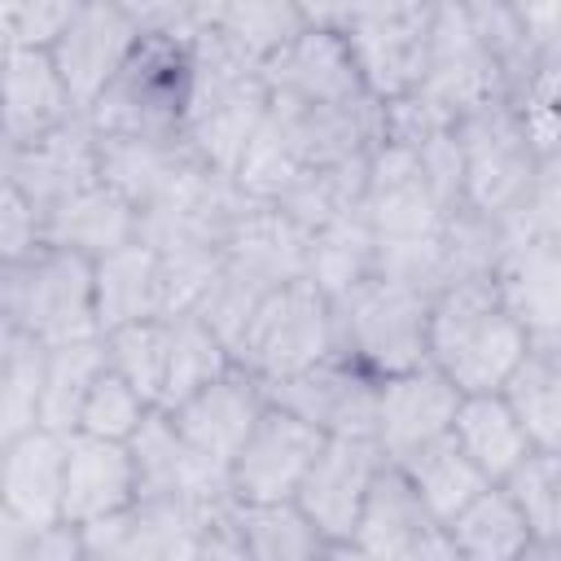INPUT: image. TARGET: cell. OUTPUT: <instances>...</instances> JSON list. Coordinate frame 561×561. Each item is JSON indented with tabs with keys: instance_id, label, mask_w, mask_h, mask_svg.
Instances as JSON below:
<instances>
[{
	"instance_id": "1",
	"label": "cell",
	"mask_w": 561,
	"mask_h": 561,
	"mask_svg": "<svg viewBox=\"0 0 561 561\" xmlns=\"http://www.w3.org/2000/svg\"><path fill=\"white\" fill-rule=\"evenodd\" d=\"M530 337L500 307L491 276L443 285L430 298L425 364L460 394H495L526 355Z\"/></svg>"
},
{
	"instance_id": "2",
	"label": "cell",
	"mask_w": 561,
	"mask_h": 561,
	"mask_svg": "<svg viewBox=\"0 0 561 561\" xmlns=\"http://www.w3.org/2000/svg\"><path fill=\"white\" fill-rule=\"evenodd\" d=\"M188 110H184V145L193 158L219 175H232L245 140L267 114V83L263 70L245 57H237L215 31L202 22L197 4V31L188 39Z\"/></svg>"
},
{
	"instance_id": "3",
	"label": "cell",
	"mask_w": 561,
	"mask_h": 561,
	"mask_svg": "<svg viewBox=\"0 0 561 561\" xmlns=\"http://www.w3.org/2000/svg\"><path fill=\"white\" fill-rule=\"evenodd\" d=\"M188 39L140 35L127 66L83 114L92 136H140V140H184L188 110Z\"/></svg>"
},
{
	"instance_id": "4",
	"label": "cell",
	"mask_w": 561,
	"mask_h": 561,
	"mask_svg": "<svg viewBox=\"0 0 561 561\" xmlns=\"http://www.w3.org/2000/svg\"><path fill=\"white\" fill-rule=\"evenodd\" d=\"M0 316L44 351L101 337L92 316V259L39 241L26 259L0 267Z\"/></svg>"
},
{
	"instance_id": "5",
	"label": "cell",
	"mask_w": 561,
	"mask_h": 561,
	"mask_svg": "<svg viewBox=\"0 0 561 561\" xmlns=\"http://www.w3.org/2000/svg\"><path fill=\"white\" fill-rule=\"evenodd\" d=\"M430 13L434 4H320V18L346 44L364 96L377 105L416 92L430 53Z\"/></svg>"
},
{
	"instance_id": "6",
	"label": "cell",
	"mask_w": 561,
	"mask_h": 561,
	"mask_svg": "<svg viewBox=\"0 0 561 561\" xmlns=\"http://www.w3.org/2000/svg\"><path fill=\"white\" fill-rule=\"evenodd\" d=\"M337 355V329H333V302L302 276L280 289H272L250 324L241 329L232 346V364L250 373L259 386L289 381L320 359Z\"/></svg>"
},
{
	"instance_id": "7",
	"label": "cell",
	"mask_w": 561,
	"mask_h": 561,
	"mask_svg": "<svg viewBox=\"0 0 561 561\" xmlns=\"http://www.w3.org/2000/svg\"><path fill=\"white\" fill-rule=\"evenodd\" d=\"M425 320H430L425 294L368 276L333 302L337 355L355 359L377 381L412 373L425 364Z\"/></svg>"
},
{
	"instance_id": "8",
	"label": "cell",
	"mask_w": 561,
	"mask_h": 561,
	"mask_svg": "<svg viewBox=\"0 0 561 561\" xmlns=\"http://www.w3.org/2000/svg\"><path fill=\"white\" fill-rule=\"evenodd\" d=\"M451 136L460 145V167H465V206L486 219H504L530 193L543 167L517 114L504 101H486L465 118H456Z\"/></svg>"
},
{
	"instance_id": "9",
	"label": "cell",
	"mask_w": 561,
	"mask_h": 561,
	"mask_svg": "<svg viewBox=\"0 0 561 561\" xmlns=\"http://www.w3.org/2000/svg\"><path fill=\"white\" fill-rule=\"evenodd\" d=\"M131 465H136V504L158 508H184V513H210L232 504L228 495V469L210 456L193 451L167 412H149L140 430L127 438Z\"/></svg>"
},
{
	"instance_id": "10",
	"label": "cell",
	"mask_w": 561,
	"mask_h": 561,
	"mask_svg": "<svg viewBox=\"0 0 561 561\" xmlns=\"http://www.w3.org/2000/svg\"><path fill=\"white\" fill-rule=\"evenodd\" d=\"M447 127L456 118H465L469 110L500 101V75L482 48V39L473 35L469 9L456 0L434 4L430 13V53H425V75L416 83V92Z\"/></svg>"
},
{
	"instance_id": "11",
	"label": "cell",
	"mask_w": 561,
	"mask_h": 561,
	"mask_svg": "<svg viewBox=\"0 0 561 561\" xmlns=\"http://www.w3.org/2000/svg\"><path fill=\"white\" fill-rule=\"evenodd\" d=\"M136 44H140V26H136L131 4H118V0L75 4L66 31L48 48L75 114L92 110V101L114 83V75L127 66Z\"/></svg>"
},
{
	"instance_id": "12",
	"label": "cell",
	"mask_w": 561,
	"mask_h": 561,
	"mask_svg": "<svg viewBox=\"0 0 561 561\" xmlns=\"http://www.w3.org/2000/svg\"><path fill=\"white\" fill-rule=\"evenodd\" d=\"M320 447H324L320 430L267 403L250 425L245 443L237 447V456L228 460L232 504H289Z\"/></svg>"
},
{
	"instance_id": "13",
	"label": "cell",
	"mask_w": 561,
	"mask_h": 561,
	"mask_svg": "<svg viewBox=\"0 0 561 561\" xmlns=\"http://www.w3.org/2000/svg\"><path fill=\"white\" fill-rule=\"evenodd\" d=\"M267 403L307 421L324 438H368L373 443V416H377V377L364 373L346 355H329L316 368L263 386Z\"/></svg>"
},
{
	"instance_id": "14",
	"label": "cell",
	"mask_w": 561,
	"mask_h": 561,
	"mask_svg": "<svg viewBox=\"0 0 561 561\" xmlns=\"http://www.w3.org/2000/svg\"><path fill=\"white\" fill-rule=\"evenodd\" d=\"M263 83L272 101L289 105H342L364 96L346 44L320 18V4H307V31L294 35L272 61H263Z\"/></svg>"
},
{
	"instance_id": "15",
	"label": "cell",
	"mask_w": 561,
	"mask_h": 561,
	"mask_svg": "<svg viewBox=\"0 0 561 561\" xmlns=\"http://www.w3.org/2000/svg\"><path fill=\"white\" fill-rule=\"evenodd\" d=\"M456 408H460V390L447 377H438L430 364L399 373V377H381L377 381L373 447L381 451L386 465H403L412 451L451 434Z\"/></svg>"
},
{
	"instance_id": "16",
	"label": "cell",
	"mask_w": 561,
	"mask_h": 561,
	"mask_svg": "<svg viewBox=\"0 0 561 561\" xmlns=\"http://www.w3.org/2000/svg\"><path fill=\"white\" fill-rule=\"evenodd\" d=\"M381 451L368 438H324L316 451L311 469L302 473L294 504L298 513L329 539V543H351L359 504L381 469Z\"/></svg>"
},
{
	"instance_id": "17",
	"label": "cell",
	"mask_w": 561,
	"mask_h": 561,
	"mask_svg": "<svg viewBox=\"0 0 561 561\" xmlns=\"http://www.w3.org/2000/svg\"><path fill=\"white\" fill-rule=\"evenodd\" d=\"M263 408H267V390L232 364L228 373H219L215 381H206L202 390L180 399L167 416L193 451H202V456H210L215 465L228 469V460L237 456V447L245 443V434H250V425L259 421Z\"/></svg>"
},
{
	"instance_id": "18",
	"label": "cell",
	"mask_w": 561,
	"mask_h": 561,
	"mask_svg": "<svg viewBox=\"0 0 561 561\" xmlns=\"http://www.w3.org/2000/svg\"><path fill=\"white\" fill-rule=\"evenodd\" d=\"M136 504V465L127 443L66 434V469H61V526H96Z\"/></svg>"
},
{
	"instance_id": "19",
	"label": "cell",
	"mask_w": 561,
	"mask_h": 561,
	"mask_svg": "<svg viewBox=\"0 0 561 561\" xmlns=\"http://www.w3.org/2000/svg\"><path fill=\"white\" fill-rule=\"evenodd\" d=\"M70 118L79 114L48 53L13 48L0 57V145L4 149H26L53 136L57 127H66Z\"/></svg>"
},
{
	"instance_id": "20",
	"label": "cell",
	"mask_w": 561,
	"mask_h": 561,
	"mask_svg": "<svg viewBox=\"0 0 561 561\" xmlns=\"http://www.w3.org/2000/svg\"><path fill=\"white\" fill-rule=\"evenodd\" d=\"M4 153H9V180L35 206L39 224L66 197L96 184V136H92L83 114L70 118L66 127H57L53 136L26 145V149H4Z\"/></svg>"
},
{
	"instance_id": "21",
	"label": "cell",
	"mask_w": 561,
	"mask_h": 561,
	"mask_svg": "<svg viewBox=\"0 0 561 561\" xmlns=\"http://www.w3.org/2000/svg\"><path fill=\"white\" fill-rule=\"evenodd\" d=\"M92 316H96V333H114L140 320H158L171 316V289H167V272L153 245H145L140 237L92 259Z\"/></svg>"
},
{
	"instance_id": "22",
	"label": "cell",
	"mask_w": 561,
	"mask_h": 561,
	"mask_svg": "<svg viewBox=\"0 0 561 561\" xmlns=\"http://www.w3.org/2000/svg\"><path fill=\"white\" fill-rule=\"evenodd\" d=\"M491 285L530 342H561V241L504 245Z\"/></svg>"
},
{
	"instance_id": "23",
	"label": "cell",
	"mask_w": 561,
	"mask_h": 561,
	"mask_svg": "<svg viewBox=\"0 0 561 561\" xmlns=\"http://www.w3.org/2000/svg\"><path fill=\"white\" fill-rule=\"evenodd\" d=\"M61 469H66V434L22 430L0 447V504L18 513L26 526H61Z\"/></svg>"
},
{
	"instance_id": "24",
	"label": "cell",
	"mask_w": 561,
	"mask_h": 561,
	"mask_svg": "<svg viewBox=\"0 0 561 561\" xmlns=\"http://www.w3.org/2000/svg\"><path fill=\"white\" fill-rule=\"evenodd\" d=\"M438 526L421 508V500L408 486V478L394 465H381L373 486H368V495H364V504H359V517H355V530H351V548L364 552L368 561H399L403 552H412Z\"/></svg>"
},
{
	"instance_id": "25",
	"label": "cell",
	"mask_w": 561,
	"mask_h": 561,
	"mask_svg": "<svg viewBox=\"0 0 561 561\" xmlns=\"http://www.w3.org/2000/svg\"><path fill=\"white\" fill-rule=\"evenodd\" d=\"M197 162L184 140H140V136H96V180L114 188L140 219L145 206L162 197V188Z\"/></svg>"
},
{
	"instance_id": "26",
	"label": "cell",
	"mask_w": 561,
	"mask_h": 561,
	"mask_svg": "<svg viewBox=\"0 0 561 561\" xmlns=\"http://www.w3.org/2000/svg\"><path fill=\"white\" fill-rule=\"evenodd\" d=\"M136 210L114 193L105 188L101 180L88 184L83 193L66 197L57 210L44 215L39 232H44V245H57V250H75L83 259H101L127 241H136Z\"/></svg>"
},
{
	"instance_id": "27",
	"label": "cell",
	"mask_w": 561,
	"mask_h": 561,
	"mask_svg": "<svg viewBox=\"0 0 561 561\" xmlns=\"http://www.w3.org/2000/svg\"><path fill=\"white\" fill-rule=\"evenodd\" d=\"M535 451H561V342H530L495 390Z\"/></svg>"
},
{
	"instance_id": "28",
	"label": "cell",
	"mask_w": 561,
	"mask_h": 561,
	"mask_svg": "<svg viewBox=\"0 0 561 561\" xmlns=\"http://www.w3.org/2000/svg\"><path fill=\"white\" fill-rule=\"evenodd\" d=\"M451 438L491 486H500L535 451L500 394H460V408L451 416Z\"/></svg>"
},
{
	"instance_id": "29",
	"label": "cell",
	"mask_w": 561,
	"mask_h": 561,
	"mask_svg": "<svg viewBox=\"0 0 561 561\" xmlns=\"http://www.w3.org/2000/svg\"><path fill=\"white\" fill-rule=\"evenodd\" d=\"M101 373H105V342L101 337L48 346L44 351V368H39L35 425L53 430V434H75L79 408H83V399H88V390H92V381Z\"/></svg>"
},
{
	"instance_id": "30",
	"label": "cell",
	"mask_w": 561,
	"mask_h": 561,
	"mask_svg": "<svg viewBox=\"0 0 561 561\" xmlns=\"http://www.w3.org/2000/svg\"><path fill=\"white\" fill-rule=\"evenodd\" d=\"M206 31H215L237 57L272 61L294 35L307 31V4H285V0H245V4H202Z\"/></svg>"
},
{
	"instance_id": "31",
	"label": "cell",
	"mask_w": 561,
	"mask_h": 561,
	"mask_svg": "<svg viewBox=\"0 0 561 561\" xmlns=\"http://www.w3.org/2000/svg\"><path fill=\"white\" fill-rule=\"evenodd\" d=\"M373 259H377V241L373 228L364 219V210H346L337 219H329L324 228L307 232V280L337 302L342 294H351L359 280L373 276Z\"/></svg>"
},
{
	"instance_id": "32",
	"label": "cell",
	"mask_w": 561,
	"mask_h": 561,
	"mask_svg": "<svg viewBox=\"0 0 561 561\" xmlns=\"http://www.w3.org/2000/svg\"><path fill=\"white\" fill-rule=\"evenodd\" d=\"M403 478H408V486L416 491V500H421V508L434 517V526H447L473 495H482L491 482L469 465V456L456 447V438L451 434H443V438H434L430 447H421V451H412L403 465H394Z\"/></svg>"
},
{
	"instance_id": "33",
	"label": "cell",
	"mask_w": 561,
	"mask_h": 561,
	"mask_svg": "<svg viewBox=\"0 0 561 561\" xmlns=\"http://www.w3.org/2000/svg\"><path fill=\"white\" fill-rule=\"evenodd\" d=\"M460 561H517L535 539L500 486L473 495L447 526H438Z\"/></svg>"
},
{
	"instance_id": "34",
	"label": "cell",
	"mask_w": 561,
	"mask_h": 561,
	"mask_svg": "<svg viewBox=\"0 0 561 561\" xmlns=\"http://www.w3.org/2000/svg\"><path fill=\"white\" fill-rule=\"evenodd\" d=\"M232 526L250 561H329L333 543L298 513V504H232Z\"/></svg>"
},
{
	"instance_id": "35",
	"label": "cell",
	"mask_w": 561,
	"mask_h": 561,
	"mask_svg": "<svg viewBox=\"0 0 561 561\" xmlns=\"http://www.w3.org/2000/svg\"><path fill=\"white\" fill-rule=\"evenodd\" d=\"M167 333H171V351H167V386H162L158 412H171L180 399H188L193 390H202L206 381L232 368V355L224 351V342L193 311H171Z\"/></svg>"
},
{
	"instance_id": "36",
	"label": "cell",
	"mask_w": 561,
	"mask_h": 561,
	"mask_svg": "<svg viewBox=\"0 0 561 561\" xmlns=\"http://www.w3.org/2000/svg\"><path fill=\"white\" fill-rule=\"evenodd\" d=\"M101 342H105V368L118 373L149 408H158L162 403V386H167V351H171L167 316L114 329Z\"/></svg>"
},
{
	"instance_id": "37",
	"label": "cell",
	"mask_w": 561,
	"mask_h": 561,
	"mask_svg": "<svg viewBox=\"0 0 561 561\" xmlns=\"http://www.w3.org/2000/svg\"><path fill=\"white\" fill-rule=\"evenodd\" d=\"M500 491L513 500L535 543H561V451H530Z\"/></svg>"
},
{
	"instance_id": "38",
	"label": "cell",
	"mask_w": 561,
	"mask_h": 561,
	"mask_svg": "<svg viewBox=\"0 0 561 561\" xmlns=\"http://www.w3.org/2000/svg\"><path fill=\"white\" fill-rule=\"evenodd\" d=\"M39 368H44V346L22 337L0 316V447L35 425Z\"/></svg>"
},
{
	"instance_id": "39",
	"label": "cell",
	"mask_w": 561,
	"mask_h": 561,
	"mask_svg": "<svg viewBox=\"0 0 561 561\" xmlns=\"http://www.w3.org/2000/svg\"><path fill=\"white\" fill-rule=\"evenodd\" d=\"M500 228L495 219L469 210V206H456L447 219H443V232H438V259H443V285H456V280H478V276H491L495 263H500ZM438 285V289H443Z\"/></svg>"
},
{
	"instance_id": "40",
	"label": "cell",
	"mask_w": 561,
	"mask_h": 561,
	"mask_svg": "<svg viewBox=\"0 0 561 561\" xmlns=\"http://www.w3.org/2000/svg\"><path fill=\"white\" fill-rule=\"evenodd\" d=\"M153 408L118 377V373H101L96 381H92V390H88V399H83V408H79V425H75V434H92V438H110V443H127L136 430H140V421L149 416Z\"/></svg>"
},
{
	"instance_id": "41",
	"label": "cell",
	"mask_w": 561,
	"mask_h": 561,
	"mask_svg": "<svg viewBox=\"0 0 561 561\" xmlns=\"http://www.w3.org/2000/svg\"><path fill=\"white\" fill-rule=\"evenodd\" d=\"M44 241L35 206L22 197V188L9 180V153L0 145V267L26 259Z\"/></svg>"
},
{
	"instance_id": "42",
	"label": "cell",
	"mask_w": 561,
	"mask_h": 561,
	"mask_svg": "<svg viewBox=\"0 0 561 561\" xmlns=\"http://www.w3.org/2000/svg\"><path fill=\"white\" fill-rule=\"evenodd\" d=\"M79 0H13V48L48 53ZM9 48V53H13Z\"/></svg>"
},
{
	"instance_id": "43",
	"label": "cell",
	"mask_w": 561,
	"mask_h": 561,
	"mask_svg": "<svg viewBox=\"0 0 561 561\" xmlns=\"http://www.w3.org/2000/svg\"><path fill=\"white\" fill-rule=\"evenodd\" d=\"M26 561H88L83 557V535L75 526H44L35 535Z\"/></svg>"
},
{
	"instance_id": "44",
	"label": "cell",
	"mask_w": 561,
	"mask_h": 561,
	"mask_svg": "<svg viewBox=\"0 0 561 561\" xmlns=\"http://www.w3.org/2000/svg\"><path fill=\"white\" fill-rule=\"evenodd\" d=\"M35 535H39L35 526H26L18 513H9V508L0 504V561H26Z\"/></svg>"
},
{
	"instance_id": "45",
	"label": "cell",
	"mask_w": 561,
	"mask_h": 561,
	"mask_svg": "<svg viewBox=\"0 0 561 561\" xmlns=\"http://www.w3.org/2000/svg\"><path fill=\"white\" fill-rule=\"evenodd\" d=\"M399 561H460L456 552H451V543H447V535L443 530H434L430 539H421L412 552H403Z\"/></svg>"
},
{
	"instance_id": "46",
	"label": "cell",
	"mask_w": 561,
	"mask_h": 561,
	"mask_svg": "<svg viewBox=\"0 0 561 561\" xmlns=\"http://www.w3.org/2000/svg\"><path fill=\"white\" fill-rule=\"evenodd\" d=\"M13 48V0H0V57Z\"/></svg>"
},
{
	"instance_id": "47",
	"label": "cell",
	"mask_w": 561,
	"mask_h": 561,
	"mask_svg": "<svg viewBox=\"0 0 561 561\" xmlns=\"http://www.w3.org/2000/svg\"><path fill=\"white\" fill-rule=\"evenodd\" d=\"M517 561H561V543H530Z\"/></svg>"
},
{
	"instance_id": "48",
	"label": "cell",
	"mask_w": 561,
	"mask_h": 561,
	"mask_svg": "<svg viewBox=\"0 0 561 561\" xmlns=\"http://www.w3.org/2000/svg\"><path fill=\"white\" fill-rule=\"evenodd\" d=\"M329 561H368L364 552H355L351 543H333V552H329Z\"/></svg>"
}]
</instances>
